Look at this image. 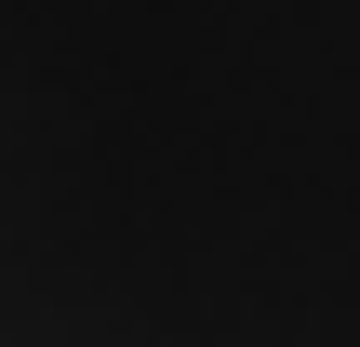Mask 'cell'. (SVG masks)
I'll return each instance as SVG.
<instances>
[{
	"instance_id": "obj_1",
	"label": "cell",
	"mask_w": 360,
	"mask_h": 347,
	"mask_svg": "<svg viewBox=\"0 0 360 347\" xmlns=\"http://www.w3.org/2000/svg\"><path fill=\"white\" fill-rule=\"evenodd\" d=\"M0 347H360V0H0Z\"/></svg>"
}]
</instances>
